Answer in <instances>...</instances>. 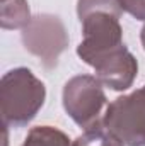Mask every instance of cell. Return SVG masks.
<instances>
[{"instance_id":"7c38bea8","label":"cell","mask_w":145,"mask_h":146,"mask_svg":"<svg viewBox=\"0 0 145 146\" xmlns=\"http://www.w3.org/2000/svg\"><path fill=\"white\" fill-rule=\"evenodd\" d=\"M140 41H142V46H144V49H145V26L142 27V33H140Z\"/></svg>"},{"instance_id":"ba28073f","label":"cell","mask_w":145,"mask_h":146,"mask_svg":"<svg viewBox=\"0 0 145 146\" xmlns=\"http://www.w3.org/2000/svg\"><path fill=\"white\" fill-rule=\"evenodd\" d=\"M72 146H125V145L104 124V121L99 119L92 126L84 129V133L73 141Z\"/></svg>"},{"instance_id":"277c9868","label":"cell","mask_w":145,"mask_h":146,"mask_svg":"<svg viewBox=\"0 0 145 146\" xmlns=\"http://www.w3.org/2000/svg\"><path fill=\"white\" fill-rule=\"evenodd\" d=\"M106 104L103 83L92 75H77L63 87V107L75 124L87 129L96 121Z\"/></svg>"},{"instance_id":"30bf717a","label":"cell","mask_w":145,"mask_h":146,"mask_svg":"<svg viewBox=\"0 0 145 146\" xmlns=\"http://www.w3.org/2000/svg\"><path fill=\"white\" fill-rule=\"evenodd\" d=\"M96 12H106L119 19L123 9L119 5V0H79L77 2V14L80 21H84L87 15Z\"/></svg>"},{"instance_id":"6da1fadb","label":"cell","mask_w":145,"mask_h":146,"mask_svg":"<svg viewBox=\"0 0 145 146\" xmlns=\"http://www.w3.org/2000/svg\"><path fill=\"white\" fill-rule=\"evenodd\" d=\"M46 99L44 83L28 68H14L0 80V110L5 127L29 124Z\"/></svg>"},{"instance_id":"5b68a950","label":"cell","mask_w":145,"mask_h":146,"mask_svg":"<svg viewBox=\"0 0 145 146\" xmlns=\"http://www.w3.org/2000/svg\"><path fill=\"white\" fill-rule=\"evenodd\" d=\"M22 42L28 51L39 56L46 68H53L58 56L68 46V37L62 21L55 15L43 14L33 17L22 31Z\"/></svg>"},{"instance_id":"9c48e42d","label":"cell","mask_w":145,"mask_h":146,"mask_svg":"<svg viewBox=\"0 0 145 146\" xmlns=\"http://www.w3.org/2000/svg\"><path fill=\"white\" fill-rule=\"evenodd\" d=\"M22 146H72V141L53 126H36L28 133Z\"/></svg>"},{"instance_id":"52a82bcc","label":"cell","mask_w":145,"mask_h":146,"mask_svg":"<svg viewBox=\"0 0 145 146\" xmlns=\"http://www.w3.org/2000/svg\"><path fill=\"white\" fill-rule=\"evenodd\" d=\"M31 21L26 0H0V26L3 29H24Z\"/></svg>"},{"instance_id":"7a4b0ae2","label":"cell","mask_w":145,"mask_h":146,"mask_svg":"<svg viewBox=\"0 0 145 146\" xmlns=\"http://www.w3.org/2000/svg\"><path fill=\"white\" fill-rule=\"evenodd\" d=\"M103 121L125 146H145V85L114 99Z\"/></svg>"},{"instance_id":"8fae6325","label":"cell","mask_w":145,"mask_h":146,"mask_svg":"<svg viewBox=\"0 0 145 146\" xmlns=\"http://www.w3.org/2000/svg\"><path fill=\"white\" fill-rule=\"evenodd\" d=\"M119 5L137 21H145V0H119Z\"/></svg>"},{"instance_id":"3957f363","label":"cell","mask_w":145,"mask_h":146,"mask_svg":"<svg viewBox=\"0 0 145 146\" xmlns=\"http://www.w3.org/2000/svg\"><path fill=\"white\" fill-rule=\"evenodd\" d=\"M80 22L84 39L77 46V54L84 63L94 66L99 60L123 46V29L118 17L106 12H96Z\"/></svg>"},{"instance_id":"8992f818","label":"cell","mask_w":145,"mask_h":146,"mask_svg":"<svg viewBox=\"0 0 145 146\" xmlns=\"http://www.w3.org/2000/svg\"><path fill=\"white\" fill-rule=\"evenodd\" d=\"M92 68L96 70V76L103 85L109 87L111 90L121 92L133 85L138 73V63L137 58L123 44L121 48L99 60Z\"/></svg>"}]
</instances>
